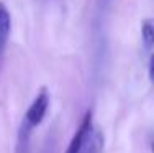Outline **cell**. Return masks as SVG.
<instances>
[{
	"label": "cell",
	"mask_w": 154,
	"mask_h": 153,
	"mask_svg": "<svg viewBox=\"0 0 154 153\" xmlns=\"http://www.w3.org/2000/svg\"><path fill=\"white\" fill-rule=\"evenodd\" d=\"M48 107H49V92H48V87H41L23 117V123H21V130H20V140L26 138L28 133L31 132V129H35L36 125H39L43 122Z\"/></svg>",
	"instance_id": "obj_1"
},
{
	"label": "cell",
	"mask_w": 154,
	"mask_h": 153,
	"mask_svg": "<svg viewBox=\"0 0 154 153\" xmlns=\"http://www.w3.org/2000/svg\"><path fill=\"white\" fill-rule=\"evenodd\" d=\"M90 132H92V112H87V114L84 115L82 122H80L79 129L75 130V133H74V137H72V140H71V143H69L66 153H80L85 140L90 135Z\"/></svg>",
	"instance_id": "obj_2"
},
{
	"label": "cell",
	"mask_w": 154,
	"mask_h": 153,
	"mask_svg": "<svg viewBox=\"0 0 154 153\" xmlns=\"http://www.w3.org/2000/svg\"><path fill=\"white\" fill-rule=\"evenodd\" d=\"M149 78L154 82V54L151 56V59H149Z\"/></svg>",
	"instance_id": "obj_5"
},
{
	"label": "cell",
	"mask_w": 154,
	"mask_h": 153,
	"mask_svg": "<svg viewBox=\"0 0 154 153\" xmlns=\"http://www.w3.org/2000/svg\"><path fill=\"white\" fill-rule=\"evenodd\" d=\"M141 38L146 48L154 46V18H146L141 23Z\"/></svg>",
	"instance_id": "obj_4"
},
{
	"label": "cell",
	"mask_w": 154,
	"mask_h": 153,
	"mask_svg": "<svg viewBox=\"0 0 154 153\" xmlns=\"http://www.w3.org/2000/svg\"><path fill=\"white\" fill-rule=\"evenodd\" d=\"M10 31H12V17H10V12L5 7V3L0 0V51L5 48Z\"/></svg>",
	"instance_id": "obj_3"
},
{
	"label": "cell",
	"mask_w": 154,
	"mask_h": 153,
	"mask_svg": "<svg viewBox=\"0 0 154 153\" xmlns=\"http://www.w3.org/2000/svg\"><path fill=\"white\" fill-rule=\"evenodd\" d=\"M151 150H152V153H154V135H152V140H151Z\"/></svg>",
	"instance_id": "obj_6"
}]
</instances>
